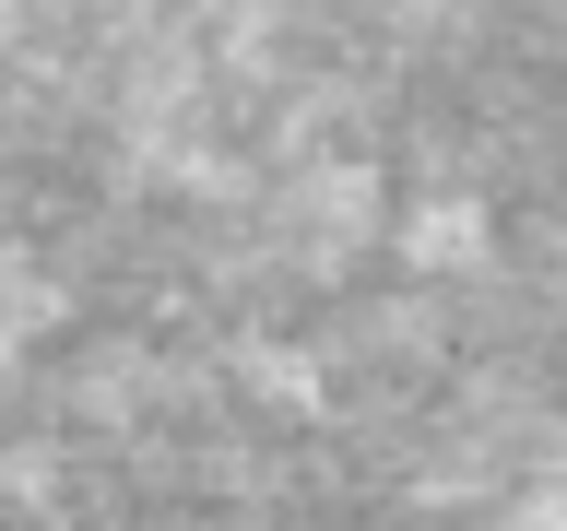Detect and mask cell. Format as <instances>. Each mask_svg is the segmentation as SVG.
I'll return each instance as SVG.
<instances>
[{"label":"cell","mask_w":567,"mask_h":531,"mask_svg":"<svg viewBox=\"0 0 567 531\" xmlns=\"http://www.w3.org/2000/svg\"><path fill=\"white\" fill-rule=\"evenodd\" d=\"M485 248H496V212L473 201V189L402 212V260H414V272H485Z\"/></svg>","instance_id":"6da1fadb"}]
</instances>
